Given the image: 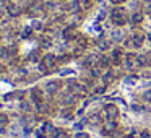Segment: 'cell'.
Instances as JSON below:
<instances>
[{
  "mask_svg": "<svg viewBox=\"0 0 151 138\" xmlns=\"http://www.w3.org/2000/svg\"><path fill=\"white\" fill-rule=\"evenodd\" d=\"M124 62H125V67H127L128 70L135 68V67H137V55H133V54H127L125 59H124Z\"/></svg>",
  "mask_w": 151,
  "mask_h": 138,
  "instance_id": "obj_9",
  "label": "cell"
},
{
  "mask_svg": "<svg viewBox=\"0 0 151 138\" xmlns=\"http://www.w3.org/2000/svg\"><path fill=\"white\" fill-rule=\"evenodd\" d=\"M151 63V55L148 54H140L137 55V67H146Z\"/></svg>",
  "mask_w": 151,
  "mask_h": 138,
  "instance_id": "obj_8",
  "label": "cell"
},
{
  "mask_svg": "<svg viewBox=\"0 0 151 138\" xmlns=\"http://www.w3.org/2000/svg\"><path fill=\"white\" fill-rule=\"evenodd\" d=\"M60 88V83L59 81H49L46 86H44V91L47 93V94H52V93H57Z\"/></svg>",
  "mask_w": 151,
  "mask_h": 138,
  "instance_id": "obj_10",
  "label": "cell"
},
{
  "mask_svg": "<svg viewBox=\"0 0 151 138\" xmlns=\"http://www.w3.org/2000/svg\"><path fill=\"white\" fill-rule=\"evenodd\" d=\"M76 138H89L88 133H85V132H80V133H76Z\"/></svg>",
  "mask_w": 151,
  "mask_h": 138,
  "instance_id": "obj_26",
  "label": "cell"
},
{
  "mask_svg": "<svg viewBox=\"0 0 151 138\" xmlns=\"http://www.w3.org/2000/svg\"><path fill=\"white\" fill-rule=\"evenodd\" d=\"M140 138H151V133L148 130H141L140 132Z\"/></svg>",
  "mask_w": 151,
  "mask_h": 138,
  "instance_id": "obj_22",
  "label": "cell"
},
{
  "mask_svg": "<svg viewBox=\"0 0 151 138\" xmlns=\"http://www.w3.org/2000/svg\"><path fill=\"white\" fill-rule=\"evenodd\" d=\"M44 12V5L41 4V2H33V4L29 5V13L33 15V17H37V15H41Z\"/></svg>",
  "mask_w": 151,
  "mask_h": 138,
  "instance_id": "obj_7",
  "label": "cell"
},
{
  "mask_svg": "<svg viewBox=\"0 0 151 138\" xmlns=\"http://www.w3.org/2000/svg\"><path fill=\"white\" fill-rule=\"evenodd\" d=\"M31 99H33L36 104H41V102H42V99H44L42 91H41L39 88H34L33 91H31Z\"/></svg>",
  "mask_w": 151,
  "mask_h": 138,
  "instance_id": "obj_11",
  "label": "cell"
},
{
  "mask_svg": "<svg viewBox=\"0 0 151 138\" xmlns=\"http://www.w3.org/2000/svg\"><path fill=\"white\" fill-rule=\"evenodd\" d=\"M130 21L133 24H140L141 21H143V13H141V12H135V13L130 17Z\"/></svg>",
  "mask_w": 151,
  "mask_h": 138,
  "instance_id": "obj_15",
  "label": "cell"
},
{
  "mask_svg": "<svg viewBox=\"0 0 151 138\" xmlns=\"http://www.w3.org/2000/svg\"><path fill=\"white\" fill-rule=\"evenodd\" d=\"M7 13H8V17H12V18H17L18 15L21 13V8H20V5L18 4H15V2H10V4L7 5Z\"/></svg>",
  "mask_w": 151,
  "mask_h": 138,
  "instance_id": "obj_4",
  "label": "cell"
},
{
  "mask_svg": "<svg viewBox=\"0 0 151 138\" xmlns=\"http://www.w3.org/2000/svg\"><path fill=\"white\" fill-rule=\"evenodd\" d=\"M50 46H52L50 37H42V39H41V47H42V49H49Z\"/></svg>",
  "mask_w": 151,
  "mask_h": 138,
  "instance_id": "obj_18",
  "label": "cell"
},
{
  "mask_svg": "<svg viewBox=\"0 0 151 138\" xmlns=\"http://www.w3.org/2000/svg\"><path fill=\"white\" fill-rule=\"evenodd\" d=\"M37 57H39V50H34L33 54H29V59L33 60V62H36V60H37Z\"/></svg>",
  "mask_w": 151,
  "mask_h": 138,
  "instance_id": "obj_23",
  "label": "cell"
},
{
  "mask_svg": "<svg viewBox=\"0 0 151 138\" xmlns=\"http://www.w3.org/2000/svg\"><path fill=\"white\" fill-rule=\"evenodd\" d=\"M104 130L109 132V133L115 132V130H117V122H115V120H107V122H106V128H104Z\"/></svg>",
  "mask_w": 151,
  "mask_h": 138,
  "instance_id": "obj_16",
  "label": "cell"
},
{
  "mask_svg": "<svg viewBox=\"0 0 151 138\" xmlns=\"http://www.w3.org/2000/svg\"><path fill=\"white\" fill-rule=\"evenodd\" d=\"M5 124H7V115L0 114V125H5Z\"/></svg>",
  "mask_w": 151,
  "mask_h": 138,
  "instance_id": "obj_24",
  "label": "cell"
},
{
  "mask_svg": "<svg viewBox=\"0 0 151 138\" xmlns=\"http://www.w3.org/2000/svg\"><path fill=\"white\" fill-rule=\"evenodd\" d=\"M111 21L115 24V26H124V24L128 21L125 8H122V7H114L112 8L111 10Z\"/></svg>",
  "mask_w": 151,
  "mask_h": 138,
  "instance_id": "obj_1",
  "label": "cell"
},
{
  "mask_svg": "<svg viewBox=\"0 0 151 138\" xmlns=\"http://www.w3.org/2000/svg\"><path fill=\"white\" fill-rule=\"evenodd\" d=\"M112 78H114V75H112V72H106L104 75H102V83H104V85H107V83H111L112 81Z\"/></svg>",
  "mask_w": 151,
  "mask_h": 138,
  "instance_id": "obj_17",
  "label": "cell"
},
{
  "mask_svg": "<svg viewBox=\"0 0 151 138\" xmlns=\"http://www.w3.org/2000/svg\"><path fill=\"white\" fill-rule=\"evenodd\" d=\"M130 41H132V46H133L135 49H138V47H141L145 42V34L143 33H133L130 37Z\"/></svg>",
  "mask_w": 151,
  "mask_h": 138,
  "instance_id": "obj_5",
  "label": "cell"
},
{
  "mask_svg": "<svg viewBox=\"0 0 151 138\" xmlns=\"http://www.w3.org/2000/svg\"><path fill=\"white\" fill-rule=\"evenodd\" d=\"M44 128H46V132H47L49 135H52L54 132H55V130H54V125H52V124H46V127H44Z\"/></svg>",
  "mask_w": 151,
  "mask_h": 138,
  "instance_id": "obj_21",
  "label": "cell"
},
{
  "mask_svg": "<svg viewBox=\"0 0 151 138\" xmlns=\"http://www.w3.org/2000/svg\"><path fill=\"white\" fill-rule=\"evenodd\" d=\"M55 65H57V55H54V54H46L42 57V60H41V70L42 72L52 70Z\"/></svg>",
  "mask_w": 151,
  "mask_h": 138,
  "instance_id": "obj_2",
  "label": "cell"
},
{
  "mask_svg": "<svg viewBox=\"0 0 151 138\" xmlns=\"http://www.w3.org/2000/svg\"><path fill=\"white\" fill-rule=\"evenodd\" d=\"M122 37H124V34H122L120 31H114V33H112V36H111V39L114 41V42H120Z\"/></svg>",
  "mask_w": 151,
  "mask_h": 138,
  "instance_id": "obj_19",
  "label": "cell"
},
{
  "mask_svg": "<svg viewBox=\"0 0 151 138\" xmlns=\"http://www.w3.org/2000/svg\"><path fill=\"white\" fill-rule=\"evenodd\" d=\"M104 115L107 117V120H115V119L119 117V109H117V106L107 104V106L104 107Z\"/></svg>",
  "mask_w": 151,
  "mask_h": 138,
  "instance_id": "obj_3",
  "label": "cell"
},
{
  "mask_svg": "<svg viewBox=\"0 0 151 138\" xmlns=\"http://www.w3.org/2000/svg\"><path fill=\"white\" fill-rule=\"evenodd\" d=\"M148 39H150V41H151V33H150V34H148Z\"/></svg>",
  "mask_w": 151,
  "mask_h": 138,
  "instance_id": "obj_30",
  "label": "cell"
},
{
  "mask_svg": "<svg viewBox=\"0 0 151 138\" xmlns=\"http://www.w3.org/2000/svg\"><path fill=\"white\" fill-rule=\"evenodd\" d=\"M106 86H107V85H104V83L99 85V86H96V88H94V94H101V93H104L106 91Z\"/></svg>",
  "mask_w": 151,
  "mask_h": 138,
  "instance_id": "obj_20",
  "label": "cell"
},
{
  "mask_svg": "<svg viewBox=\"0 0 151 138\" xmlns=\"http://www.w3.org/2000/svg\"><path fill=\"white\" fill-rule=\"evenodd\" d=\"M96 46H98V49L99 50H109V47H111V41L109 39H99L98 42H96Z\"/></svg>",
  "mask_w": 151,
  "mask_h": 138,
  "instance_id": "obj_14",
  "label": "cell"
},
{
  "mask_svg": "<svg viewBox=\"0 0 151 138\" xmlns=\"http://www.w3.org/2000/svg\"><path fill=\"white\" fill-rule=\"evenodd\" d=\"M96 62H98V59H96L94 55H86L85 59L81 60V67L83 68H89V67H93Z\"/></svg>",
  "mask_w": 151,
  "mask_h": 138,
  "instance_id": "obj_12",
  "label": "cell"
},
{
  "mask_svg": "<svg viewBox=\"0 0 151 138\" xmlns=\"http://www.w3.org/2000/svg\"><path fill=\"white\" fill-rule=\"evenodd\" d=\"M29 33H31L29 28H24V31H23V37H28V36H29Z\"/></svg>",
  "mask_w": 151,
  "mask_h": 138,
  "instance_id": "obj_27",
  "label": "cell"
},
{
  "mask_svg": "<svg viewBox=\"0 0 151 138\" xmlns=\"http://www.w3.org/2000/svg\"><path fill=\"white\" fill-rule=\"evenodd\" d=\"M62 34H63V39H65V41H75V37L78 36L73 28H65Z\"/></svg>",
  "mask_w": 151,
  "mask_h": 138,
  "instance_id": "obj_13",
  "label": "cell"
},
{
  "mask_svg": "<svg viewBox=\"0 0 151 138\" xmlns=\"http://www.w3.org/2000/svg\"><path fill=\"white\" fill-rule=\"evenodd\" d=\"M55 2H62V0H55Z\"/></svg>",
  "mask_w": 151,
  "mask_h": 138,
  "instance_id": "obj_31",
  "label": "cell"
},
{
  "mask_svg": "<svg viewBox=\"0 0 151 138\" xmlns=\"http://www.w3.org/2000/svg\"><path fill=\"white\" fill-rule=\"evenodd\" d=\"M143 99H145V101H151V91H146V93H145V94H143Z\"/></svg>",
  "mask_w": 151,
  "mask_h": 138,
  "instance_id": "obj_25",
  "label": "cell"
},
{
  "mask_svg": "<svg viewBox=\"0 0 151 138\" xmlns=\"http://www.w3.org/2000/svg\"><path fill=\"white\" fill-rule=\"evenodd\" d=\"M122 59H124V52H122V49H119V47H115V49H112L111 52V60L115 63V65H119V63L122 62Z\"/></svg>",
  "mask_w": 151,
  "mask_h": 138,
  "instance_id": "obj_6",
  "label": "cell"
},
{
  "mask_svg": "<svg viewBox=\"0 0 151 138\" xmlns=\"http://www.w3.org/2000/svg\"><path fill=\"white\" fill-rule=\"evenodd\" d=\"M125 0H111V4H114V5H117V4H124Z\"/></svg>",
  "mask_w": 151,
  "mask_h": 138,
  "instance_id": "obj_28",
  "label": "cell"
},
{
  "mask_svg": "<svg viewBox=\"0 0 151 138\" xmlns=\"http://www.w3.org/2000/svg\"><path fill=\"white\" fill-rule=\"evenodd\" d=\"M122 138H135L133 135H125V137H122Z\"/></svg>",
  "mask_w": 151,
  "mask_h": 138,
  "instance_id": "obj_29",
  "label": "cell"
}]
</instances>
